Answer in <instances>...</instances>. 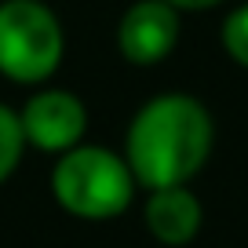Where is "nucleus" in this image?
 <instances>
[{"mask_svg": "<svg viewBox=\"0 0 248 248\" xmlns=\"http://www.w3.org/2000/svg\"><path fill=\"white\" fill-rule=\"evenodd\" d=\"M18 121H22V132H26L30 146L44 150V154H66V150H73L84 139L88 109L73 92L44 88L22 106Z\"/></svg>", "mask_w": 248, "mask_h": 248, "instance_id": "5", "label": "nucleus"}, {"mask_svg": "<svg viewBox=\"0 0 248 248\" xmlns=\"http://www.w3.org/2000/svg\"><path fill=\"white\" fill-rule=\"evenodd\" d=\"M146 230L161 245H190L201 230V201L186 186L150 190L146 201Z\"/></svg>", "mask_w": 248, "mask_h": 248, "instance_id": "6", "label": "nucleus"}, {"mask_svg": "<svg viewBox=\"0 0 248 248\" xmlns=\"http://www.w3.org/2000/svg\"><path fill=\"white\" fill-rule=\"evenodd\" d=\"M171 8L179 11H204V8H216V4H223V0H168Z\"/></svg>", "mask_w": 248, "mask_h": 248, "instance_id": "9", "label": "nucleus"}, {"mask_svg": "<svg viewBox=\"0 0 248 248\" xmlns=\"http://www.w3.org/2000/svg\"><path fill=\"white\" fill-rule=\"evenodd\" d=\"M179 8L168 0H135L117 22V51L132 66H157L179 44Z\"/></svg>", "mask_w": 248, "mask_h": 248, "instance_id": "4", "label": "nucleus"}, {"mask_svg": "<svg viewBox=\"0 0 248 248\" xmlns=\"http://www.w3.org/2000/svg\"><path fill=\"white\" fill-rule=\"evenodd\" d=\"M51 194L77 219H113L135 194V175L124 157L106 146H73L51 168Z\"/></svg>", "mask_w": 248, "mask_h": 248, "instance_id": "2", "label": "nucleus"}, {"mask_svg": "<svg viewBox=\"0 0 248 248\" xmlns=\"http://www.w3.org/2000/svg\"><path fill=\"white\" fill-rule=\"evenodd\" d=\"M223 47L241 70H248V4H241L237 11H230L223 22Z\"/></svg>", "mask_w": 248, "mask_h": 248, "instance_id": "8", "label": "nucleus"}, {"mask_svg": "<svg viewBox=\"0 0 248 248\" xmlns=\"http://www.w3.org/2000/svg\"><path fill=\"white\" fill-rule=\"evenodd\" d=\"M66 33L40 0L0 4V73L15 84H40L62 66Z\"/></svg>", "mask_w": 248, "mask_h": 248, "instance_id": "3", "label": "nucleus"}, {"mask_svg": "<svg viewBox=\"0 0 248 248\" xmlns=\"http://www.w3.org/2000/svg\"><path fill=\"white\" fill-rule=\"evenodd\" d=\"M216 142L212 113L183 92H164L142 102L128 124L124 161L135 183L146 190L161 186H186L204 168Z\"/></svg>", "mask_w": 248, "mask_h": 248, "instance_id": "1", "label": "nucleus"}, {"mask_svg": "<svg viewBox=\"0 0 248 248\" xmlns=\"http://www.w3.org/2000/svg\"><path fill=\"white\" fill-rule=\"evenodd\" d=\"M26 146H30V142H26V132H22L18 113L0 102V183H4V179L18 168Z\"/></svg>", "mask_w": 248, "mask_h": 248, "instance_id": "7", "label": "nucleus"}]
</instances>
